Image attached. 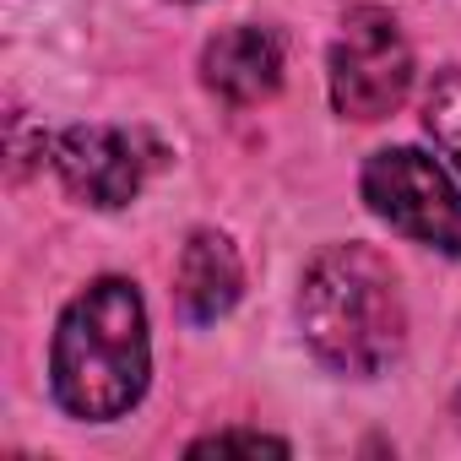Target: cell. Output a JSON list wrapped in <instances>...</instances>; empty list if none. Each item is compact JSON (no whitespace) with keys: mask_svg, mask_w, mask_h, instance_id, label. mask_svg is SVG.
I'll use <instances>...</instances> for the list:
<instances>
[{"mask_svg":"<svg viewBox=\"0 0 461 461\" xmlns=\"http://www.w3.org/2000/svg\"><path fill=\"white\" fill-rule=\"evenodd\" d=\"M299 321L321 364L337 375H380L402 353V294L391 267L364 245H331L310 261Z\"/></svg>","mask_w":461,"mask_h":461,"instance_id":"1","label":"cell"},{"mask_svg":"<svg viewBox=\"0 0 461 461\" xmlns=\"http://www.w3.org/2000/svg\"><path fill=\"white\" fill-rule=\"evenodd\" d=\"M147 391V310L125 277L93 283L55 331V396L77 418H120Z\"/></svg>","mask_w":461,"mask_h":461,"instance_id":"2","label":"cell"},{"mask_svg":"<svg viewBox=\"0 0 461 461\" xmlns=\"http://www.w3.org/2000/svg\"><path fill=\"white\" fill-rule=\"evenodd\" d=\"M412 87V50L391 12L358 6L331 44V104L348 120H385Z\"/></svg>","mask_w":461,"mask_h":461,"instance_id":"3","label":"cell"},{"mask_svg":"<svg viewBox=\"0 0 461 461\" xmlns=\"http://www.w3.org/2000/svg\"><path fill=\"white\" fill-rule=\"evenodd\" d=\"M364 201L396 234H407L429 250L461 256V195L434 158H423L412 147L375 152L364 163Z\"/></svg>","mask_w":461,"mask_h":461,"instance_id":"4","label":"cell"},{"mask_svg":"<svg viewBox=\"0 0 461 461\" xmlns=\"http://www.w3.org/2000/svg\"><path fill=\"white\" fill-rule=\"evenodd\" d=\"M55 168L66 190L87 206H125L141 190V158L136 141L109 125H77L55 141Z\"/></svg>","mask_w":461,"mask_h":461,"instance_id":"5","label":"cell"},{"mask_svg":"<svg viewBox=\"0 0 461 461\" xmlns=\"http://www.w3.org/2000/svg\"><path fill=\"white\" fill-rule=\"evenodd\" d=\"M201 77H206V87H212L217 98H228V104H261V98H272L277 82H283V50H277V39L261 33V28H228V33H217V39L206 44Z\"/></svg>","mask_w":461,"mask_h":461,"instance_id":"6","label":"cell"},{"mask_svg":"<svg viewBox=\"0 0 461 461\" xmlns=\"http://www.w3.org/2000/svg\"><path fill=\"white\" fill-rule=\"evenodd\" d=\"M240 283H245L240 277V256H234V245H228L222 234H195L185 245V256H179V304H185V315L195 326H206V321L234 310Z\"/></svg>","mask_w":461,"mask_h":461,"instance_id":"7","label":"cell"},{"mask_svg":"<svg viewBox=\"0 0 461 461\" xmlns=\"http://www.w3.org/2000/svg\"><path fill=\"white\" fill-rule=\"evenodd\" d=\"M423 120L434 131V141L461 163V71H445L434 87H429V104H423Z\"/></svg>","mask_w":461,"mask_h":461,"instance_id":"8","label":"cell"},{"mask_svg":"<svg viewBox=\"0 0 461 461\" xmlns=\"http://www.w3.org/2000/svg\"><path fill=\"white\" fill-rule=\"evenodd\" d=\"M190 450H195V456H206V450H250V456L272 450V456H283L288 445H283V439H272V434H240V429H234V434H206V439H195Z\"/></svg>","mask_w":461,"mask_h":461,"instance_id":"9","label":"cell"},{"mask_svg":"<svg viewBox=\"0 0 461 461\" xmlns=\"http://www.w3.org/2000/svg\"><path fill=\"white\" fill-rule=\"evenodd\" d=\"M456 412H461V396H456Z\"/></svg>","mask_w":461,"mask_h":461,"instance_id":"10","label":"cell"}]
</instances>
